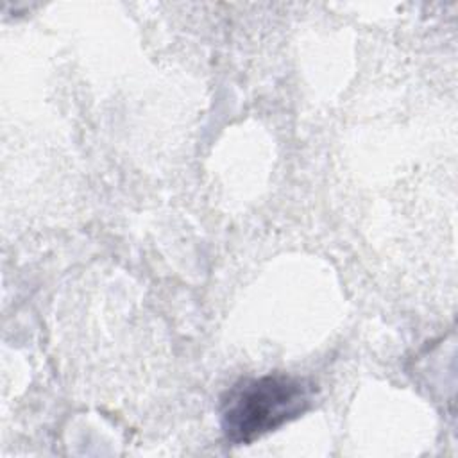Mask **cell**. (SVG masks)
<instances>
[{
    "label": "cell",
    "instance_id": "cell-1",
    "mask_svg": "<svg viewBox=\"0 0 458 458\" xmlns=\"http://www.w3.org/2000/svg\"><path fill=\"white\" fill-rule=\"evenodd\" d=\"M313 394V383L299 376L265 374L242 379L222 395V431L231 444H250L302 415L311 406Z\"/></svg>",
    "mask_w": 458,
    "mask_h": 458
}]
</instances>
